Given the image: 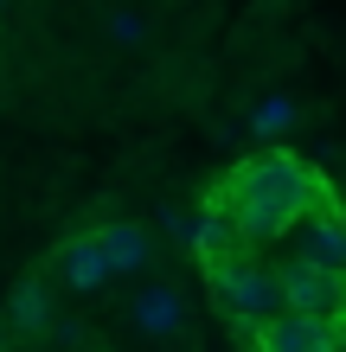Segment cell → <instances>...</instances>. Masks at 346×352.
I'll return each mask as SVG.
<instances>
[{
	"instance_id": "1",
	"label": "cell",
	"mask_w": 346,
	"mask_h": 352,
	"mask_svg": "<svg viewBox=\"0 0 346 352\" xmlns=\"http://www.w3.org/2000/svg\"><path fill=\"white\" fill-rule=\"evenodd\" d=\"M321 205H327V186L314 179V167H301V160L282 154V148L244 160L237 179H231V224H237L244 250L276 243L282 231H295L301 218H314Z\"/></svg>"
},
{
	"instance_id": "4",
	"label": "cell",
	"mask_w": 346,
	"mask_h": 352,
	"mask_svg": "<svg viewBox=\"0 0 346 352\" xmlns=\"http://www.w3.org/2000/svg\"><path fill=\"white\" fill-rule=\"evenodd\" d=\"M129 327L141 340H180L193 327V307H186V295L173 282H148V288L129 295Z\"/></svg>"
},
{
	"instance_id": "10",
	"label": "cell",
	"mask_w": 346,
	"mask_h": 352,
	"mask_svg": "<svg viewBox=\"0 0 346 352\" xmlns=\"http://www.w3.org/2000/svg\"><path fill=\"white\" fill-rule=\"evenodd\" d=\"M295 116H301L295 96H263L257 109H250V135H257V141H276V135L295 129Z\"/></svg>"
},
{
	"instance_id": "6",
	"label": "cell",
	"mask_w": 346,
	"mask_h": 352,
	"mask_svg": "<svg viewBox=\"0 0 346 352\" xmlns=\"http://www.w3.org/2000/svg\"><path fill=\"white\" fill-rule=\"evenodd\" d=\"M58 276H65V288H77V295L109 288V282H116V263H109V250H103V237H71L65 250H58Z\"/></svg>"
},
{
	"instance_id": "13",
	"label": "cell",
	"mask_w": 346,
	"mask_h": 352,
	"mask_svg": "<svg viewBox=\"0 0 346 352\" xmlns=\"http://www.w3.org/2000/svg\"><path fill=\"white\" fill-rule=\"evenodd\" d=\"M340 352H346V340H340Z\"/></svg>"
},
{
	"instance_id": "7",
	"label": "cell",
	"mask_w": 346,
	"mask_h": 352,
	"mask_svg": "<svg viewBox=\"0 0 346 352\" xmlns=\"http://www.w3.org/2000/svg\"><path fill=\"white\" fill-rule=\"evenodd\" d=\"M295 256H308V263L340 269V276H346V218L334 212V205H321L314 218H301V243H295Z\"/></svg>"
},
{
	"instance_id": "3",
	"label": "cell",
	"mask_w": 346,
	"mask_h": 352,
	"mask_svg": "<svg viewBox=\"0 0 346 352\" xmlns=\"http://www.w3.org/2000/svg\"><path fill=\"white\" fill-rule=\"evenodd\" d=\"M276 282H282V307H289V314L346 320V276H340V269H321L308 256H282L276 263Z\"/></svg>"
},
{
	"instance_id": "9",
	"label": "cell",
	"mask_w": 346,
	"mask_h": 352,
	"mask_svg": "<svg viewBox=\"0 0 346 352\" xmlns=\"http://www.w3.org/2000/svg\"><path fill=\"white\" fill-rule=\"evenodd\" d=\"M7 314H13L19 333H45V327H58V320H52V288L39 282V276L13 288V307H7Z\"/></svg>"
},
{
	"instance_id": "8",
	"label": "cell",
	"mask_w": 346,
	"mask_h": 352,
	"mask_svg": "<svg viewBox=\"0 0 346 352\" xmlns=\"http://www.w3.org/2000/svg\"><path fill=\"white\" fill-rule=\"evenodd\" d=\"M103 250H109V263H116V276H141V269L154 263V237L141 231V224H103Z\"/></svg>"
},
{
	"instance_id": "12",
	"label": "cell",
	"mask_w": 346,
	"mask_h": 352,
	"mask_svg": "<svg viewBox=\"0 0 346 352\" xmlns=\"http://www.w3.org/2000/svg\"><path fill=\"white\" fill-rule=\"evenodd\" d=\"M167 231L180 243H199V212H180V205H173V212H167Z\"/></svg>"
},
{
	"instance_id": "11",
	"label": "cell",
	"mask_w": 346,
	"mask_h": 352,
	"mask_svg": "<svg viewBox=\"0 0 346 352\" xmlns=\"http://www.w3.org/2000/svg\"><path fill=\"white\" fill-rule=\"evenodd\" d=\"M109 32H116V45H141V38H148V19H141V13H116Z\"/></svg>"
},
{
	"instance_id": "2",
	"label": "cell",
	"mask_w": 346,
	"mask_h": 352,
	"mask_svg": "<svg viewBox=\"0 0 346 352\" xmlns=\"http://www.w3.org/2000/svg\"><path fill=\"white\" fill-rule=\"evenodd\" d=\"M206 282H212L218 307H225L237 327H270L276 314H289V307H282V282H276V269H270V263H257L250 250H231V256L206 263Z\"/></svg>"
},
{
	"instance_id": "5",
	"label": "cell",
	"mask_w": 346,
	"mask_h": 352,
	"mask_svg": "<svg viewBox=\"0 0 346 352\" xmlns=\"http://www.w3.org/2000/svg\"><path fill=\"white\" fill-rule=\"evenodd\" d=\"M340 320H308V314H276L257 327V352H340Z\"/></svg>"
},
{
	"instance_id": "14",
	"label": "cell",
	"mask_w": 346,
	"mask_h": 352,
	"mask_svg": "<svg viewBox=\"0 0 346 352\" xmlns=\"http://www.w3.org/2000/svg\"><path fill=\"white\" fill-rule=\"evenodd\" d=\"M0 7H7V0H0Z\"/></svg>"
}]
</instances>
